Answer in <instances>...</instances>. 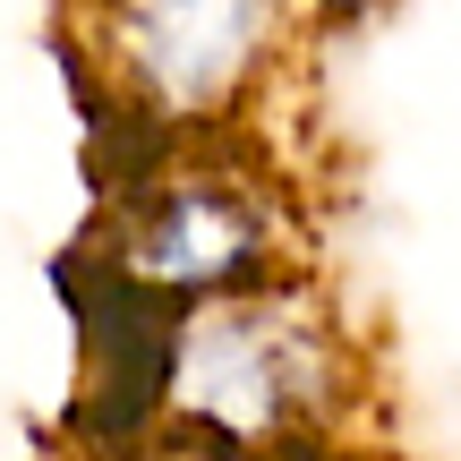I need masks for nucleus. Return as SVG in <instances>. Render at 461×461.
<instances>
[{"mask_svg":"<svg viewBox=\"0 0 461 461\" xmlns=\"http://www.w3.org/2000/svg\"><path fill=\"white\" fill-rule=\"evenodd\" d=\"M129 461H359V453H248V445H137Z\"/></svg>","mask_w":461,"mask_h":461,"instance_id":"20e7f679","label":"nucleus"},{"mask_svg":"<svg viewBox=\"0 0 461 461\" xmlns=\"http://www.w3.org/2000/svg\"><path fill=\"white\" fill-rule=\"evenodd\" d=\"M376 342L325 265L197 299L154 325L146 445H248V453H367Z\"/></svg>","mask_w":461,"mask_h":461,"instance_id":"f257e3e1","label":"nucleus"},{"mask_svg":"<svg viewBox=\"0 0 461 461\" xmlns=\"http://www.w3.org/2000/svg\"><path fill=\"white\" fill-rule=\"evenodd\" d=\"M103 291L137 308H197L257 282L316 265L299 180L248 137H188V146H137L120 188L103 197Z\"/></svg>","mask_w":461,"mask_h":461,"instance_id":"f03ea898","label":"nucleus"},{"mask_svg":"<svg viewBox=\"0 0 461 461\" xmlns=\"http://www.w3.org/2000/svg\"><path fill=\"white\" fill-rule=\"evenodd\" d=\"M308 26V0H68V51L129 146L248 137Z\"/></svg>","mask_w":461,"mask_h":461,"instance_id":"7ed1b4c3","label":"nucleus"},{"mask_svg":"<svg viewBox=\"0 0 461 461\" xmlns=\"http://www.w3.org/2000/svg\"><path fill=\"white\" fill-rule=\"evenodd\" d=\"M359 461H376V453H359Z\"/></svg>","mask_w":461,"mask_h":461,"instance_id":"39448f33","label":"nucleus"}]
</instances>
